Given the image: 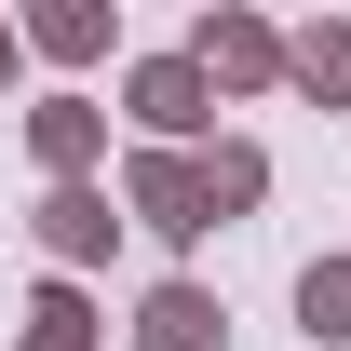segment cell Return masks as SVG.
Segmentation results:
<instances>
[{
  "instance_id": "obj_2",
  "label": "cell",
  "mask_w": 351,
  "mask_h": 351,
  "mask_svg": "<svg viewBox=\"0 0 351 351\" xmlns=\"http://www.w3.org/2000/svg\"><path fill=\"white\" fill-rule=\"evenodd\" d=\"M311 324H324V338H351V270H338V284H311Z\"/></svg>"
},
{
  "instance_id": "obj_1",
  "label": "cell",
  "mask_w": 351,
  "mask_h": 351,
  "mask_svg": "<svg viewBox=\"0 0 351 351\" xmlns=\"http://www.w3.org/2000/svg\"><path fill=\"white\" fill-rule=\"evenodd\" d=\"M149 338H162V351H203L217 324H203V298H162V311H149Z\"/></svg>"
}]
</instances>
